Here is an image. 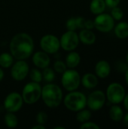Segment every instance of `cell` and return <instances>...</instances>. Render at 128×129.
<instances>
[{"instance_id": "obj_1", "label": "cell", "mask_w": 128, "mask_h": 129, "mask_svg": "<svg viewBox=\"0 0 128 129\" xmlns=\"http://www.w3.org/2000/svg\"><path fill=\"white\" fill-rule=\"evenodd\" d=\"M12 56L17 60H25L30 57L34 50L32 38L26 33L16 34L11 40L9 45Z\"/></svg>"}, {"instance_id": "obj_2", "label": "cell", "mask_w": 128, "mask_h": 129, "mask_svg": "<svg viewBox=\"0 0 128 129\" xmlns=\"http://www.w3.org/2000/svg\"><path fill=\"white\" fill-rule=\"evenodd\" d=\"M41 98L47 107L55 108L57 107L63 101V91L57 85L49 83L41 88Z\"/></svg>"}, {"instance_id": "obj_3", "label": "cell", "mask_w": 128, "mask_h": 129, "mask_svg": "<svg viewBox=\"0 0 128 129\" xmlns=\"http://www.w3.org/2000/svg\"><path fill=\"white\" fill-rule=\"evenodd\" d=\"M63 103L68 110L78 112L87 105V98L81 92L72 91L65 97Z\"/></svg>"}, {"instance_id": "obj_4", "label": "cell", "mask_w": 128, "mask_h": 129, "mask_svg": "<svg viewBox=\"0 0 128 129\" xmlns=\"http://www.w3.org/2000/svg\"><path fill=\"white\" fill-rule=\"evenodd\" d=\"M41 95V87L39 83L30 82L27 83L23 88L22 98L23 102L27 104H32L37 102Z\"/></svg>"}, {"instance_id": "obj_5", "label": "cell", "mask_w": 128, "mask_h": 129, "mask_svg": "<svg viewBox=\"0 0 128 129\" xmlns=\"http://www.w3.org/2000/svg\"><path fill=\"white\" fill-rule=\"evenodd\" d=\"M61 83L63 87L68 91H72L76 90L81 83V77L79 73L73 70H66L62 73Z\"/></svg>"}, {"instance_id": "obj_6", "label": "cell", "mask_w": 128, "mask_h": 129, "mask_svg": "<svg viewBox=\"0 0 128 129\" xmlns=\"http://www.w3.org/2000/svg\"><path fill=\"white\" fill-rule=\"evenodd\" d=\"M125 90L124 87L117 82L110 84L106 90V97L109 102L113 104H118L123 101L125 97Z\"/></svg>"}, {"instance_id": "obj_7", "label": "cell", "mask_w": 128, "mask_h": 129, "mask_svg": "<svg viewBox=\"0 0 128 129\" xmlns=\"http://www.w3.org/2000/svg\"><path fill=\"white\" fill-rule=\"evenodd\" d=\"M60 47L66 51H71L75 50L79 43V38L78 35L75 33V31L68 30L67 32L64 33L60 39Z\"/></svg>"}, {"instance_id": "obj_8", "label": "cell", "mask_w": 128, "mask_h": 129, "mask_svg": "<svg viewBox=\"0 0 128 129\" xmlns=\"http://www.w3.org/2000/svg\"><path fill=\"white\" fill-rule=\"evenodd\" d=\"M40 46L47 54H54L60 48V39L51 34L45 35L40 40Z\"/></svg>"}, {"instance_id": "obj_9", "label": "cell", "mask_w": 128, "mask_h": 129, "mask_svg": "<svg viewBox=\"0 0 128 129\" xmlns=\"http://www.w3.org/2000/svg\"><path fill=\"white\" fill-rule=\"evenodd\" d=\"M23 104V100L21 96L17 92H11L8 94L5 101H4V107L5 109L8 112L16 113L19 111Z\"/></svg>"}, {"instance_id": "obj_10", "label": "cell", "mask_w": 128, "mask_h": 129, "mask_svg": "<svg viewBox=\"0 0 128 129\" xmlns=\"http://www.w3.org/2000/svg\"><path fill=\"white\" fill-rule=\"evenodd\" d=\"M94 27L103 33L110 32L115 25L113 17L108 14H98L94 20Z\"/></svg>"}, {"instance_id": "obj_11", "label": "cell", "mask_w": 128, "mask_h": 129, "mask_svg": "<svg viewBox=\"0 0 128 129\" xmlns=\"http://www.w3.org/2000/svg\"><path fill=\"white\" fill-rule=\"evenodd\" d=\"M106 102V95L103 91L97 90L89 94L87 98V105L90 110L97 111L100 110Z\"/></svg>"}, {"instance_id": "obj_12", "label": "cell", "mask_w": 128, "mask_h": 129, "mask_svg": "<svg viewBox=\"0 0 128 129\" xmlns=\"http://www.w3.org/2000/svg\"><path fill=\"white\" fill-rule=\"evenodd\" d=\"M29 65L26 61L23 60H18V61L14 63L11 67V77L16 81H22L28 75L29 72Z\"/></svg>"}, {"instance_id": "obj_13", "label": "cell", "mask_w": 128, "mask_h": 129, "mask_svg": "<svg viewBox=\"0 0 128 129\" xmlns=\"http://www.w3.org/2000/svg\"><path fill=\"white\" fill-rule=\"evenodd\" d=\"M50 57L48 54L42 51H37L32 56V62L35 67L39 69H44L48 67L50 64Z\"/></svg>"}, {"instance_id": "obj_14", "label": "cell", "mask_w": 128, "mask_h": 129, "mask_svg": "<svg viewBox=\"0 0 128 129\" xmlns=\"http://www.w3.org/2000/svg\"><path fill=\"white\" fill-rule=\"evenodd\" d=\"M111 72V67L109 63L106 60H100L97 63L95 66V73L96 75L101 78H106Z\"/></svg>"}, {"instance_id": "obj_15", "label": "cell", "mask_w": 128, "mask_h": 129, "mask_svg": "<svg viewBox=\"0 0 128 129\" xmlns=\"http://www.w3.org/2000/svg\"><path fill=\"white\" fill-rule=\"evenodd\" d=\"M78 38L82 43L88 45H93L96 41L95 34L91 29H82L79 33Z\"/></svg>"}, {"instance_id": "obj_16", "label": "cell", "mask_w": 128, "mask_h": 129, "mask_svg": "<svg viewBox=\"0 0 128 129\" xmlns=\"http://www.w3.org/2000/svg\"><path fill=\"white\" fill-rule=\"evenodd\" d=\"M81 82L83 86L88 89H91L95 88L98 84V79L97 76L93 73H86L83 76Z\"/></svg>"}, {"instance_id": "obj_17", "label": "cell", "mask_w": 128, "mask_h": 129, "mask_svg": "<svg viewBox=\"0 0 128 129\" xmlns=\"http://www.w3.org/2000/svg\"><path fill=\"white\" fill-rule=\"evenodd\" d=\"M81 61V57L78 53L75 51H69V53L66 55L65 63L67 67L70 69H73L76 67Z\"/></svg>"}, {"instance_id": "obj_18", "label": "cell", "mask_w": 128, "mask_h": 129, "mask_svg": "<svg viewBox=\"0 0 128 129\" xmlns=\"http://www.w3.org/2000/svg\"><path fill=\"white\" fill-rule=\"evenodd\" d=\"M106 6L104 0H92L90 5V9L93 14H100L105 11Z\"/></svg>"}, {"instance_id": "obj_19", "label": "cell", "mask_w": 128, "mask_h": 129, "mask_svg": "<svg viewBox=\"0 0 128 129\" xmlns=\"http://www.w3.org/2000/svg\"><path fill=\"white\" fill-rule=\"evenodd\" d=\"M115 33L119 39H126L128 37V23L127 22H120L115 27Z\"/></svg>"}, {"instance_id": "obj_20", "label": "cell", "mask_w": 128, "mask_h": 129, "mask_svg": "<svg viewBox=\"0 0 128 129\" xmlns=\"http://www.w3.org/2000/svg\"><path fill=\"white\" fill-rule=\"evenodd\" d=\"M109 116L111 119L115 122L121 121L124 117V113L121 110V108L117 105H113L111 107L109 110Z\"/></svg>"}, {"instance_id": "obj_21", "label": "cell", "mask_w": 128, "mask_h": 129, "mask_svg": "<svg viewBox=\"0 0 128 129\" xmlns=\"http://www.w3.org/2000/svg\"><path fill=\"white\" fill-rule=\"evenodd\" d=\"M14 57L11 54L4 52L0 54V66L3 68H8L13 65Z\"/></svg>"}, {"instance_id": "obj_22", "label": "cell", "mask_w": 128, "mask_h": 129, "mask_svg": "<svg viewBox=\"0 0 128 129\" xmlns=\"http://www.w3.org/2000/svg\"><path fill=\"white\" fill-rule=\"evenodd\" d=\"M4 121L6 126L10 128H14L18 125V119L14 115V113L8 112V113H6L4 118Z\"/></svg>"}, {"instance_id": "obj_23", "label": "cell", "mask_w": 128, "mask_h": 129, "mask_svg": "<svg viewBox=\"0 0 128 129\" xmlns=\"http://www.w3.org/2000/svg\"><path fill=\"white\" fill-rule=\"evenodd\" d=\"M91 117V113L88 110L82 109L79 111H78V113L76 115V119L78 122L81 123H84L85 122L89 121V119Z\"/></svg>"}, {"instance_id": "obj_24", "label": "cell", "mask_w": 128, "mask_h": 129, "mask_svg": "<svg viewBox=\"0 0 128 129\" xmlns=\"http://www.w3.org/2000/svg\"><path fill=\"white\" fill-rule=\"evenodd\" d=\"M41 73H42V78H44V79L48 82H51L55 79L54 70L53 69L49 68L48 67L44 68L43 72Z\"/></svg>"}, {"instance_id": "obj_25", "label": "cell", "mask_w": 128, "mask_h": 129, "mask_svg": "<svg viewBox=\"0 0 128 129\" xmlns=\"http://www.w3.org/2000/svg\"><path fill=\"white\" fill-rule=\"evenodd\" d=\"M29 77L32 82L40 83L42 80V73L38 69H32L29 72Z\"/></svg>"}, {"instance_id": "obj_26", "label": "cell", "mask_w": 128, "mask_h": 129, "mask_svg": "<svg viewBox=\"0 0 128 129\" xmlns=\"http://www.w3.org/2000/svg\"><path fill=\"white\" fill-rule=\"evenodd\" d=\"M111 16L113 17L114 20H121L123 18L124 12H123V11L120 8L116 6V7L112 8V11H111Z\"/></svg>"}, {"instance_id": "obj_27", "label": "cell", "mask_w": 128, "mask_h": 129, "mask_svg": "<svg viewBox=\"0 0 128 129\" xmlns=\"http://www.w3.org/2000/svg\"><path fill=\"white\" fill-rule=\"evenodd\" d=\"M66 65L65 62L61 60H57L54 63V70L58 73H63L66 70Z\"/></svg>"}, {"instance_id": "obj_28", "label": "cell", "mask_w": 128, "mask_h": 129, "mask_svg": "<svg viewBox=\"0 0 128 129\" xmlns=\"http://www.w3.org/2000/svg\"><path fill=\"white\" fill-rule=\"evenodd\" d=\"M48 114L44 111H39L36 115V122L38 124L45 125L48 122Z\"/></svg>"}, {"instance_id": "obj_29", "label": "cell", "mask_w": 128, "mask_h": 129, "mask_svg": "<svg viewBox=\"0 0 128 129\" xmlns=\"http://www.w3.org/2000/svg\"><path fill=\"white\" fill-rule=\"evenodd\" d=\"M66 26L68 30H71V31H75L78 28H77V24H76V20L75 17H71L69 18L66 23Z\"/></svg>"}, {"instance_id": "obj_30", "label": "cell", "mask_w": 128, "mask_h": 129, "mask_svg": "<svg viewBox=\"0 0 128 129\" xmlns=\"http://www.w3.org/2000/svg\"><path fill=\"white\" fill-rule=\"evenodd\" d=\"M80 128L81 129H100V126L97 125L96 123L92 122H85L81 124L80 126Z\"/></svg>"}, {"instance_id": "obj_31", "label": "cell", "mask_w": 128, "mask_h": 129, "mask_svg": "<svg viewBox=\"0 0 128 129\" xmlns=\"http://www.w3.org/2000/svg\"><path fill=\"white\" fill-rule=\"evenodd\" d=\"M76 20V24H77V28L78 29H84V23H85V19L81 17H75Z\"/></svg>"}, {"instance_id": "obj_32", "label": "cell", "mask_w": 128, "mask_h": 129, "mask_svg": "<svg viewBox=\"0 0 128 129\" xmlns=\"http://www.w3.org/2000/svg\"><path fill=\"white\" fill-rule=\"evenodd\" d=\"M104 1H105L106 5L111 8L118 6V5L120 2V0H104Z\"/></svg>"}, {"instance_id": "obj_33", "label": "cell", "mask_w": 128, "mask_h": 129, "mask_svg": "<svg viewBox=\"0 0 128 129\" xmlns=\"http://www.w3.org/2000/svg\"><path fill=\"white\" fill-rule=\"evenodd\" d=\"M93 28H94V22L93 20H85L84 29H92Z\"/></svg>"}, {"instance_id": "obj_34", "label": "cell", "mask_w": 128, "mask_h": 129, "mask_svg": "<svg viewBox=\"0 0 128 129\" xmlns=\"http://www.w3.org/2000/svg\"><path fill=\"white\" fill-rule=\"evenodd\" d=\"M46 127L44 125H40V124H37L36 125H34L33 127H32V129H45Z\"/></svg>"}, {"instance_id": "obj_35", "label": "cell", "mask_w": 128, "mask_h": 129, "mask_svg": "<svg viewBox=\"0 0 128 129\" xmlns=\"http://www.w3.org/2000/svg\"><path fill=\"white\" fill-rule=\"evenodd\" d=\"M123 101H124V107H125L126 110L128 111V94L127 95H125Z\"/></svg>"}, {"instance_id": "obj_36", "label": "cell", "mask_w": 128, "mask_h": 129, "mask_svg": "<svg viewBox=\"0 0 128 129\" xmlns=\"http://www.w3.org/2000/svg\"><path fill=\"white\" fill-rule=\"evenodd\" d=\"M124 124L128 127V113L125 115V116L124 117Z\"/></svg>"}, {"instance_id": "obj_37", "label": "cell", "mask_w": 128, "mask_h": 129, "mask_svg": "<svg viewBox=\"0 0 128 129\" xmlns=\"http://www.w3.org/2000/svg\"><path fill=\"white\" fill-rule=\"evenodd\" d=\"M3 78H4V72H3V70L0 68V82L3 79Z\"/></svg>"}, {"instance_id": "obj_38", "label": "cell", "mask_w": 128, "mask_h": 129, "mask_svg": "<svg viewBox=\"0 0 128 129\" xmlns=\"http://www.w3.org/2000/svg\"><path fill=\"white\" fill-rule=\"evenodd\" d=\"M125 79H126V82L128 85V69L127 70L126 73H125Z\"/></svg>"}, {"instance_id": "obj_39", "label": "cell", "mask_w": 128, "mask_h": 129, "mask_svg": "<svg viewBox=\"0 0 128 129\" xmlns=\"http://www.w3.org/2000/svg\"><path fill=\"white\" fill-rule=\"evenodd\" d=\"M54 129H65L64 127H62V126H56V127H54Z\"/></svg>"}, {"instance_id": "obj_40", "label": "cell", "mask_w": 128, "mask_h": 129, "mask_svg": "<svg viewBox=\"0 0 128 129\" xmlns=\"http://www.w3.org/2000/svg\"><path fill=\"white\" fill-rule=\"evenodd\" d=\"M126 60H127V61L128 63V52L127 54V56H126Z\"/></svg>"}]
</instances>
